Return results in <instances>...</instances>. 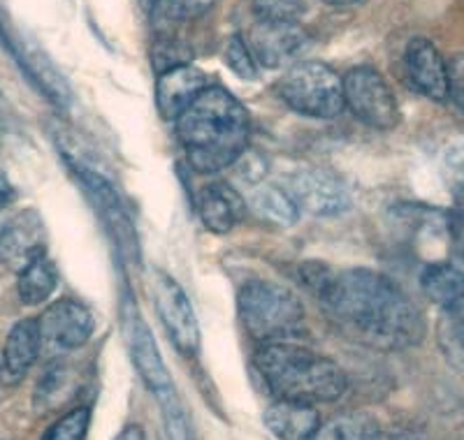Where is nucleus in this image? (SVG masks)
<instances>
[{"label": "nucleus", "instance_id": "obj_25", "mask_svg": "<svg viewBox=\"0 0 464 440\" xmlns=\"http://www.w3.org/2000/svg\"><path fill=\"white\" fill-rule=\"evenodd\" d=\"M223 56H226V63L232 72L237 74L244 81H251V79L258 77V68H256V58L248 49L246 40L242 35H230L226 43V49H223Z\"/></svg>", "mask_w": 464, "mask_h": 440}, {"label": "nucleus", "instance_id": "obj_9", "mask_svg": "<svg viewBox=\"0 0 464 440\" xmlns=\"http://www.w3.org/2000/svg\"><path fill=\"white\" fill-rule=\"evenodd\" d=\"M37 327H40L43 348L53 352H72L89 343L95 320L82 301L63 297L47 306V311L37 318Z\"/></svg>", "mask_w": 464, "mask_h": 440}, {"label": "nucleus", "instance_id": "obj_29", "mask_svg": "<svg viewBox=\"0 0 464 440\" xmlns=\"http://www.w3.org/2000/svg\"><path fill=\"white\" fill-rule=\"evenodd\" d=\"M217 0H168V12L174 19L188 22V19H200L202 14L214 7Z\"/></svg>", "mask_w": 464, "mask_h": 440}, {"label": "nucleus", "instance_id": "obj_27", "mask_svg": "<svg viewBox=\"0 0 464 440\" xmlns=\"http://www.w3.org/2000/svg\"><path fill=\"white\" fill-rule=\"evenodd\" d=\"M151 61L153 68L160 72L165 70H172L177 65H186L190 61V49L186 47L181 40H169V37H163L159 43L153 44L151 49Z\"/></svg>", "mask_w": 464, "mask_h": 440}, {"label": "nucleus", "instance_id": "obj_26", "mask_svg": "<svg viewBox=\"0 0 464 440\" xmlns=\"http://www.w3.org/2000/svg\"><path fill=\"white\" fill-rule=\"evenodd\" d=\"M159 404L163 408V419L165 429H168L169 440H190L188 431V419H186L184 408L179 404V397L177 392H168L163 397H159Z\"/></svg>", "mask_w": 464, "mask_h": 440}, {"label": "nucleus", "instance_id": "obj_13", "mask_svg": "<svg viewBox=\"0 0 464 440\" xmlns=\"http://www.w3.org/2000/svg\"><path fill=\"white\" fill-rule=\"evenodd\" d=\"M248 49L265 68H284L306 44V33L297 24L256 22L248 33Z\"/></svg>", "mask_w": 464, "mask_h": 440}, {"label": "nucleus", "instance_id": "obj_30", "mask_svg": "<svg viewBox=\"0 0 464 440\" xmlns=\"http://www.w3.org/2000/svg\"><path fill=\"white\" fill-rule=\"evenodd\" d=\"M446 318H449V327H450V336H453L455 346L464 352V294L450 304L449 309L443 311Z\"/></svg>", "mask_w": 464, "mask_h": 440}, {"label": "nucleus", "instance_id": "obj_17", "mask_svg": "<svg viewBox=\"0 0 464 440\" xmlns=\"http://www.w3.org/2000/svg\"><path fill=\"white\" fill-rule=\"evenodd\" d=\"M246 205L235 188L227 184H211L200 190L198 215L202 225L214 234H227L244 218Z\"/></svg>", "mask_w": 464, "mask_h": 440}, {"label": "nucleus", "instance_id": "obj_23", "mask_svg": "<svg viewBox=\"0 0 464 440\" xmlns=\"http://www.w3.org/2000/svg\"><path fill=\"white\" fill-rule=\"evenodd\" d=\"M91 425V408L80 406V408L70 410L63 417H58L47 431L43 440H86Z\"/></svg>", "mask_w": 464, "mask_h": 440}, {"label": "nucleus", "instance_id": "obj_35", "mask_svg": "<svg viewBox=\"0 0 464 440\" xmlns=\"http://www.w3.org/2000/svg\"><path fill=\"white\" fill-rule=\"evenodd\" d=\"M144 3V7H147V10H151L153 5H156V3H159V0H142Z\"/></svg>", "mask_w": 464, "mask_h": 440}, {"label": "nucleus", "instance_id": "obj_34", "mask_svg": "<svg viewBox=\"0 0 464 440\" xmlns=\"http://www.w3.org/2000/svg\"><path fill=\"white\" fill-rule=\"evenodd\" d=\"M323 3H327V5L342 7V5H351V3H355V0H323Z\"/></svg>", "mask_w": 464, "mask_h": 440}, {"label": "nucleus", "instance_id": "obj_14", "mask_svg": "<svg viewBox=\"0 0 464 440\" xmlns=\"http://www.w3.org/2000/svg\"><path fill=\"white\" fill-rule=\"evenodd\" d=\"M40 352H43V339H40L37 318L19 320L7 334L5 346L0 352V385L3 387L22 385Z\"/></svg>", "mask_w": 464, "mask_h": 440}, {"label": "nucleus", "instance_id": "obj_21", "mask_svg": "<svg viewBox=\"0 0 464 440\" xmlns=\"http://www.w3.org/2000/svg\"><path fill=\"white\" fill-rule=\"evenodd\" d=\"M251 206L260 218L281 227L295 225L300 215V209L284 186H258L251 195Z\"/></svg>", "mask_w": 464, "mask_h": 440}, {"label": "nucleus", "instance_id": "obj_15", "mask_svg": "<svg viewBox=\"0 0 464 440\" xmlns=\"http://www.w3.org/2000/svg\"><path fill=\"white\" fill-rule=\"evenodd\" d=\"M406 74L416 86L418 93L434 102L449 100V84H446V61L439 53L430 40L425 37H413L411 43L406 44L404 52Z\"/></svg>", "mask_w": 464, "mask_h": 440}, {"label": "nucleus", "instance_id": "obj_32", "mask_svg": "<svg viewBox=\"0 0 464 440\" xmlns=\"http://www.w3.org/2000/svg\"><path fill=\"white\" fill-rule=\"evenodd\" d=\"M114 440H147V435H144V429L140 425H128Z\"/></svg>", "mask_w": 464, "mask_h": 440}, {"label": "nucleus", "instance_id": "obj_10", "mask_svg": "<svg viewBox=\"0 0 464 440\" xmlns=\"http://www.w3.org/2000/svg\"><path fill=\"white\" fill-rule=\"evenodd\" d=\"M77 178L82 181L84 190L89 193L91 205L95 206V211L101 214L102 223L107 225V232L114 236V242L119 244L123 255L128 260H138L140 257V244H138V232L132 225L130 215L126 214V206H123L121 197L116 195V190L111 188L110 181L102 177L101 172H95L93 167H72Z\"/></svg>", "mask_w": 464, "mask_h": 440}, {"label": "nucleus", "instance_id": "obj_8", "mask_svg": "<svg viewBox=\"0 0 464 440\" xmlns=\"http://www.w3.org/2000/svg\"><path fill=\"white\" fill-rule=\"evenodd\" d=\"M285 190L295 206L304 214L330 218L339 215L351 206V193L342 178L330 169L304 167L285 178Z\"/></svg>", "mask_w": 464, "mask_h": 440}, {"label": "nucleus", "instance_id": "obj_5", "mask_svg": "<svg viewBox=\"0 0 464 440\" xmlns=\"http://www.w3.org/2000/svg\"><path fill=\"white\" fill-rule=\"evenodd\" d=\"M276 95L288 110L309 119H334L343 111V79L321 61H302L285 70Z\"/></svg>", "mask_w": 464, "mask_h": 440}, {"label": "nucleus", "instance_id": "obj_18", "mask_svg": "<svg viewBox=\"0 0 464 440\" xmlns=\"http://www.w3.org/2000/svg\"><path fill=\"white\" fill-rule=\"evenodd\" d=\"M265 426L279 440H309L321 425V415L312 404L276 398L263 415Z\"/></svg>", "mask_w": 464, "mask_h": 440}, {"label": "nucleus", "instance_id": "obj_11", "mask_svg": "<svg viewBox=\"0 0 464 440\" xmlns=\"http://www.w3.org/2000/svg\"><path fill=\"white\" fill-rule=\"evenodd\" d=\"M44 239H47V230L40 214L33 209L19 211L0 227V264L12 272H19L33 257L47 253Z\"/></svg>", "mask_w": 464, "mask_h": 440}, {"label": "nucleus", "instance_id": "obj_2", "mask_svg": "<svg viewBox=\"0 0 464 440\" xmlns=\"http://www.w3.org/2000/svg\"><path fill=\"white\" fill-rule=\"evenodd\" d=\"M251 123L244 105L223 86H207L177 119V137L186 160L200 174H214L237 163L248 148Z\"/></svg>", "mask_w": 464, "mask_h": 440}, {"label": "nucleus", "instance_id": "obj_28", "mask_svg": "<svg viewBox=\"0 0 464 440\" xmlns=\"http://www.w3.org/2000/svg\"><path fill=\"white\" fill-rule=\"evenodd\" d=\"M446 84H449V98L464 114V53H453L446 61Z\"/></svg>", "mask_w": 464, "mask_h": 440}, {"label": "nucleus", "instance_id": "obj_20", "mask_svg": "<svg viewBox=\"0 0 464 440\" xmlns=\"http://www.w3.org/2000/svg\"><path fill=\"white\" fill-rule=\"evenodd\" d=\"M381 426L370 413L346 410L321 422L309 440H379Z\"/></svg>", "mask_w": 464, "mask_h": 440}, {"label": "nucleus", "instance_id": "obj_12", "mask_svg": "<svg viewBox=\"0 0 464 440\" xmlns=\"http://www.w3.org/2000/svg\"><path fill=\"white\" fill-rule=\"evenodd\" d=\"M126 341L132 364L138 368L144 385L156 394V398L168 392H174L172 378H169L168 367L163 362V355H160L159 346H156V339L149 331V325L144 322V318H140L135 311L126 313Z\"/></svg>", "mask_w": 464, "mask_h": 440}, {"label": "nucleus", "instance_id": "obj_3", "mask_svg": "<svg viewBox=\"0 0 464 440\" xmlns=\"http://www.w3.org/2000/svg\"><path fill=\"white\" fill-rule=\"evenodd\" d=\"M254 364L276 398L330 404L346 392V373L334 359L293 341L260 343Z\"/></svg>", "mask_w": 464, "mask_h": 440}, {"label": "nucleus", "instance_id": "obj_31", "mask_svg": "<svg viewBox=\"0 0 464 440\" xmlns=\"http://www.w3.org/2000/svg\"><path fill=\"white\" fill-rule=\"evenodd\" d=\"M379 440H420L416 431L411 429H391V431H381Z\"/></svg>", "mask_w": 464, "mask_h": 440}, {"label": "nucleus", "instance_id": "obj_16", "mask_svg": "<svg viewBox=\"0 0 464 440\" xmlns=\"http://www.w3.org/2000/svg\"><path fill=\"white\" fill-rule=\"evenodd\" d=\"M205 89V72L190 63L160 72L159 84H156V105H159L160 116L168 121H177Z\"/></svg>", "mask_w": 464, "mask_h": 440}, {"label": "nucleus", "instance_id": "obj_24", "mask_svg": "<svg viewBox=\"0 0 464 440\" xmlns=\"http://www.w3.org/2000/svg\"><path fill=\"white\" fill-rule=\"evenodd\" d=\"M258 22L297 24L306 10V0H251Z\"/></svg>", "mask_w": 464, "mask_h": 440}, {"label": "nucleus", "instance_id": "obj_36", "mask_svg": "<svg viewBox=\"0 0 464 440\" xmlns=\"http://www.w3.org/2000/svg\"><path fill=\"white\" fill-rule=\"evenodd\" d=\"M462 253H464V234H462Z\"/></svg>", "mask_w": 464, "mask_h": 440}, {"label": "nucleus", "instance_id": "obj_4", "mask_svg": "<svg viewBox=\"0 0 464 440\" xmlns=\"http://www.w3.org/2000/svg\"><path fill=\"white\" fill-rule=\"evenodd\" d=\"M237 311L244 330L260 343L295 341L306 330L302 301L275 281H246L239 288Z\"/></svg>", "mask_w": 464, "mask_h": 440}, {"label": "nucleus", "instance_id": "obj_19", "mask_svg": "<svg viewBox=\"0 0 464 440\" xmlns=\"http://www.w3.org/2000/svg\"><path fill=\"white\" fill-rule=\"evenodd\" d=\"M58 285V269L47 253L33 257L26 267L16 272V294L24 306H40L53 294Z\"/></svg>", "mask_w": 464, "mask_h": 440}, {"label": "nucleus", "instance_id": "obj_7", "mask_svg": "<svg viewBox=\"0 0 464 440\" xmlns=\"http://www.w3.org/2000/svg\"><path fill=\"white\" fill-rule=\"evenodd\" d=\"M151 292L172 346L188 357L196 355L200 350V325L188 294L172 276L163 272H153Z\"/></svg>", "mask_w": 464, "mask_h": 440}, {"label": "nucleus", "instance_id": "obj_1", "mask_svg": "<svg viewBox=\"0 0 464 440\" xmlns=\"http://www.w3.org/2000/svg\"><path fill=\"white\" fill-rule=\"evenodd\" d=\"M300 276L323 311L355 341L376 350H406L422 341L420 311L383 273L304 263Z\"/></svg>", "mask_w": 464, "mask_h": 440}, {"label": "nucleus", "instance_id": "obj_33", "mask_svg": "<svg viewBox=\"0 0 464 440\" xmlns=\"http://www.w3.org/2000/svg\"><path fill=\"white\" fill-rule=\"evenodd\" d=\"M12 197H14V190H12V186L7 184L5 178H0V211L10 205Z\"/></svg>", "mask_w": 464, "mask_h": 440}, {"label": "nucleus", "instance_id": "obj_6", "mask_svg": "<svg viewBox=\"0 0 464 440\" xmlns=\"http://www.w3.org/2000/svg\"><path fill=\"white\" fill-rule=\"evenodd\" d=\"M343 107L364 126L392 130L400 126V105L391 84L374 68L360 65L343 77Z\"/></svg>", "mask_w": 464, "mask_h": 440}, {"label": "nucleus", "instance_id": "obj_22", "mask_svg": "<svg viewBox=\"0 0 464 440\" xmlns=\"http://www.w3.org/2000/svg\"><path fill=\"white\" fill-rule=\"evenodd\" d=\"M74 389L72 371L65 362H52L43 373L35 389L37 408H58Z\"/></svg>", "mask_w": 464, "mask_h": 440}]
</instances>
